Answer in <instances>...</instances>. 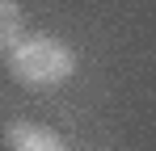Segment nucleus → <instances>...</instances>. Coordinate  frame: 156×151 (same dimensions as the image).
<instances>
[{
    "label": "nucleus",
    "mask_w": 156,
    "mask_h": 151,
    "mask_svg": "<svg viewBox=\"0 0 156 151\" xmlns=\"http://www.w3.org/2000/svg\"><path fill=\"white\" fill-rule=\"evenodd\" d=\"M9 147L13 151H63V139L47 126L17 122V126H9Z\"/></svg>",
    "instance_id": "f03ea898"
},
{
    "label": "nucleus",
    "mask_w": 156,
    "mask_h": 151,
    "mask_svg": "<svg viewBox=\"0 0 156 151\" xmlns=\"http://www.w3.org/2000/svg\"><path fill=\"white\" fill-rule=\"evenodd\" d=\"M21 4H13V0H0V50H13L21 42Z\"/></svg>",
    "instance_id": "7ed1b4c3"
},
{
    "label": "nucleus",
    "mask_w": 156,
    "mask_h": 151,
    "mask_svg": "<svg viewBox=\"0 0 156 151\" xmlns=\"http://www.w3.org/2000/svg\"><path fill=\"white\" fill-rule=\"evenodd\" d=\"M9 67L30 88H55V84H63L72 76L76 59H72V50L63 46V42H55V38H34V42H17Z\"/></svg>",
    "instance_id": "f257e3e1"
}]
</instances>
